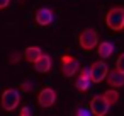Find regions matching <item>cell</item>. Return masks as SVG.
Listing matches in <instances>:
<instances>
[{
	"label": "cell",
	"mask_w": 124,
	"mask_h": 116,
	"mask_svg": "<svg viewBox=\"0 0 124 116\" xmlns=\"http://www.w3.org/2000/svg\"><path fill=\"white\" fill-rule=\"evenodd\" d=\"M105 24L109 29L119 33L124 29V7H110L105 14Z\"/></svg>",
	"instance_id": "1"
},
{
	"label": "cell",
	"mask_w": 124,
	"mask_h": 116,
	"mask_svg": "<svg viewBox=\"0 0 124 116\" xmlns=\"http://www.w3.org/2000/svg\"><path fill=\"white\" fill-rule=\"evenodd\" d=\"M78 45L82 50L85 51H92L97 45H99V36H97V31L88 27V29H83L78 36Z\"/></svg>",
	"instance_id": "2"
},
{
	"label": "cell",
	"mask_w": 124,
	"mask_h": 116,
	"mask_svg": "<svg viewBox=\"0 0 124 116\" xmlns=\"http://www.w3.org/2000/svg\"><path fill=\"white\" fill-rule=\"evenodd\" d=\"M21 102V94L16 89H5L2 97H0V104L5 111H14Z\"/></svg>",
	"instance_id": "3"
},
{
	"label": "cell",
	"mask_w": 124,
	"mask_h": 116,
	"mask_svg": "<svg viewBox=\"0 0 124 116\" xmlns=\"http://www.w3.org/2000/svg\"><path fill=\"white\" fill-rule=\"evenodd\" d=\"M80 68V62L77 58H73L71 55H63L61 56V72L65 77H73Z\"/></svg>",
	"instance_id": "4"
},
{
	"label": "cell",
	"mask_w": 124,
	"mask_h": 116,
	"mask_svg": "<svg viewBox=\"0 0 124 116\" xmlns=\"http://www.w3.org/2000/svg\"><path fill=\"white\" fill-rule=\"evenodd\" d=\"M107 75H109V67H107L105 62H95V63H92V67H90V79H92L93 84H99V82L105 80Z\"/></svg>",
	"instance_id": "5"
},
{
	"label": "cell",
	"mask_w": 124,
	"mask_h": 116,
	"mask_svg": "<svg viewBox=\"0 0 124 116\" xmlns=\"http://www.w3.org/2000/svg\"><path fill=\"white\" fill-rule=\"evenodd\" d=\"M109 107H110V104H109V101L104 97V94H102V96H95V97H92V101H90V113H93L95 116H104V114H107V113H109Z\"/></svg>",
	"instance_id": "6"
},
{
	"label": "cell",
	"mask_w": 124,
	"mask_h": 116,
	"mask_svg": "<svg viewBox=\"0 0 124 116\" xmlns=\"http://www.w3.org/2000/svg\"><path fill=\"white\" fill-rule=\"evenodd\" d=\"M56 101V90L51 89V87H44L41 89L39 96H38V104L41 107H51Z\"/></svg>",
	"instance_id": "7"
},
{
	"label": "cell",
	"mask_w": 124,
	"mask_h": 116,
	"mask_svg": "<svg viewBox=\"0 0 124 116\" xmlns=\"http://www.w3.org/2000/svg\"><path fill=\"white\" fill-rule=\"evenodd\" d=\"M34 19H36V22L39 26H49L54 21V14H53V10L49 7H41V9H38Z\"/></svg>",
	"instance_id": "8"
},
{
	"label": "cell",
	"mask_w": 124,
	"mask_h": 116,
	"mask_svg": "<svg viewBox=\"0 0 124 116\" xmlns=\"http://www.w3.org/2000/svg\"><path fill=\"white\" fill-rule=\"evenodd\" d=\"M32 67H34V70H36V72H39V73H46V72H49V70H51V67H53L51 56L43 53V55H41L34 63H32Z\"/></svg>",
	"instance_id": "9"
},
{
	"label": "cell",
	"mask_w": 124,
	"mask_h": 116,
	"mask_svg": "<svg viewBox=\"0 0 124 116\" xmlns=\"http://www.w3.org/2000/svg\"><path fill=\"white\" fill-rule=\"evenodd\" d=\"M90 84H92V79H90V68H83L82 73H80V77H78V80H77V84H75V87H77L80 92H85V90H88Z\"/></svg>",
	"instance_id": "10"
},
{
	"label": "cell",
	"mask_w": 124,
	"mask_h": 116,
	"mask_svg": "<svg viewBox=\"0 0 124 116\" xmlns=\"http://www.w3.org/2000/svg\"><path fill=\"white\" fill-rule=\"evenodd\" d=\"M107 82H109L110 87H122V85H124V72H121V70H117V68L112 70V72H109Z\"/></svg>",
	"instance_id": "11"
},
{
	"label": "cell",
	"mask_w": 124,
	"mask_h": 116,
	"mask_svg": "<svg viewBox=\"0 0 124 116\" xmlns=\"http://www.w3.org/2000/svg\"><path fill=\"white\" fill-rule=\"evenodd\" d=\"M97 53H99V56H100L102 60H107V58L114 53V45L109 43V41H102V43H99Z\"/></svg>",
	"instance_id": "12"
},
{
	"label": "cell",
	"mask_w": 124,
	"mask_h": 116,
	"mask_svg": "<svg viewBox=\"0 0 124 116\" xmlns=\"http://www.w3.org/2000/svg\"><path fill=\"white\" fill-rule=\"evenodd\" d=\"M41 55H43V50H41L39 46H29V48H26V51H24V58H26L29 63H34Z\"/></svg>",
	"instance_id": "13"
},
{
	"label": "cell",
	"mask_w": 124,
	"mask_h": 116,
	"mask_svg": "<svg viewBox=\"0 0 124 116\" xmlns=\"http://www.w3.org/2000/svg\"><path fill=\"white\" fill-rule=\"evenodd\" d=\"M104 97L109 101L110 106H114V104H117V101H119V92H117V90H105V92H104Z\"/></svg>",
	"instance_id": "14"
},
{
	"label": "cell",
	"mask_w": 124,
	"mask_h": 116,
	"mask_svg": "<svg viewBox=\"0 0 124 116\" xmlns=\"http://www.w3.org/2000/svg\"><path fill=\"white\" fill-rule=\"evenodd\" d=\"M116 68L121 70V72H124V53L119 55V58H117V62H116Z\"/></svg>",
	"instance_id": "15"
},
{
	"label": "cell",
	"mask_w": 124,
	"mask_h": 116,
	"mask_svg": "<svg viewBox=\"0 0 124 116\" xmlns=\"http://www.w3.org/2000/svg\"><path fill=\"white\" fill-rule=\"evenodd\" d=\"M10 5V0H0V10H4Z\"/></svg>",
	"instance_id": "16"
},
{
	"label": "cell",
	"mask_w": 124,
	"mask_h": 116,
	"mask_svg": "<svg viewBox=\"0 0 124 116\" xmlns=\"http://www.w3.org/2000/svg\"><path fill=\"white\" fill-rule=\"evenodd\" d=\"M29 113H31V111H29L27 107H24V109H21V114H22V116H24V114H29Z\"/></svg>",
	"instance_id": "17"
},
{
	"label": "cell",
	"mask_w": 124,
	"mask_h": 116,
	"mask_svg": "<svg viewBox=\"0 0 124 116\" xmlns=\"http://www.w3.org/2000/svg\"><path fill=\"white\" fill-rule=\"evenodd\" d=\"M77 113H78V114H88V111H85V109H78Z\"/></svg>",
	"instance_id": "18"
}]
</instances>
